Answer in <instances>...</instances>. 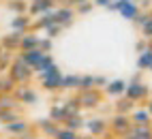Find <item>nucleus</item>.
Masks as SVG:
<instances>
[{
    "label": "nucleus",
    "mask_w": 152,
    "mask_h": 139,
    "mask_svg": "<svg viewBox=\"0 0 152 139\" xmlns=\"http://www.w3.org/2000/svg\"><path fill=\"white\" fill-rule=\"evenodd\" d=\"M146 109H148V111H150V116H152V94H150V98L146 101Z\"/></svg>",
    "instance_id": "40"
},
{
    "label": "nucleus",
    "mask_w": 152,
    "mask_h": 139,
    "mask_svg": "<svg viewBox=\"0 0 152 139\" xmlns=\"http://www.w3.org/2000/svg\"><path fill=\"white\" fill-rule=\"evenodd\" d=\"M13 54H15V52H9V49H2V54H0V75L9 71V66H11L13 58H15Z\"/></svg>",
    "instance_id": "28"
},
{
    "label": "nucleus",
    "mask_w": 152,
    "mask_h": 139,
    "mask_svg": "<svg viewBox=\"0 0 152 139\" xmlns=\"http://www.w3.org/2000/svg\"><path fill=\"white\" fill-rule=\"evenodd\" d=\"M13 96L19 101V105H26V107H32L39 103V92L37 88H32L30 84H22V86H15Z\"/></svg>",
    "instance_id": "7"
},
{
    "label": "nucleus",
    "mask_w": 152,
    "mask_h": 139,
    "mask_svg": "<svg viewBox=\"0 0 152 139\" xmlns=\"http://www.w3.org/2000/svg\"><path fill=\"white\" fill-rule=\"evenodd\" d=\"M77 139H99V137H92V135H88V133H86V135H79Z\"/></svg>",
    "instance_id": "41"
},
{
    "label": "nucleus",
    "mask_w": 152,
    "mask_h": 139,
    "mask_svg": "<svg viewBox=\"0 0 152 139\" xmlns=\"http://www.w3.org/2000/svg\"><path fill=\"white\" fill-rule=\"evenodd\" d=\"M60 126H62V124L54 122L52 118H43V120H37V128H34V131H39L43 137L54 139V137H56V133L60 131Z\"/></svg>",
    "instance_id": "14"
},
{
    "label": "nucleus",
    "mask_w": 152,
    "mask_h": 139,
    "mask_svg": "<svg viewBox=\"0 0 152 139\" xmlns=\"http://www.w3.org/2000/svg\"><path fill=\"white\" fill-rule=\"evenodd\" d=\"M52 2H54V4H66L69 0H52Z\"/></svg>",
    "instance_id": "42"
},
{
    "label": "nucleus",
    "mask_w": 152,
    "mask_h": 139,
    "mask_svg": "<svg viewBox=\"0 0 152 139\" xmlns=\"http://www.w3.org/2000/svg\"><path fill=\"white\" fill-rule=\"evenodd\" d=\"M37 77H39V84H41L43 90H47V92H62V79H64V73L60 71L58 64L45 68L43 73H37Z\"/></svg>",
    "instance_id": "1"
},
{
    "label": "nucleus",
    "mask_w": 152,
    "mask_h": 139,
    "mask_svg": "<svg viewBox=\"0 0 152 139\" xmlns=\"http://www.w3.org/2000/svg\"><path fill=\"white\" fill-rule=\"evenodd\" d=\"M82 2H88V0H69V7H77V4H82Z\"/></svg>",
    "instance_id": "39"
},
{
    "label": "nucleus",
    "mask_w": 152,
    "mask_h": 139,
    "mask_svg": "<svg viewBox=\"0 0 152 139\" xmlns=\"http://www.w3.org/2000/svg\"><path fill=\"white\" fill-rule=\"evenodd\" d=\"M129 118H131V122H133L135 126H152V116H150V111L146 107H135L133 111L129 114Z\"/></svg>",
    "instance_id": "16"
},
{
    "label": "nucleus",
    "mask_w": 152,
    "mask_h": 139,
    "mask_svg": "<svg viewBox=\"0 0 152 139\" xmlns=\"http://www.w3.org/2000/svg\"><path fill=\"white\" fill-rule=\"evenodd\" d=\"M28 2L30 0H7L4 9L11 11L13 15H22V13H28Z\"/></svg>",
    "instance_id": "23"
},
{
    "label": "nucleus",
    "mask_w": 152,
    "mask_h": 139,
    "mask_svg": "<svg viewBox=\"0 0 152 139\" xmlns=\"http://www.w3.org/2000/svg\"><path fill=\"white\" fill-rule=\"evenodd\" d=\"M84 128H86V133L88 135H92V137H105V135H111L109 133V120L107 118H88L86 120V124H84Z\"/></svg>",
    "instance_id": "9"
},
{
    "label": "nucleus",
    "mask_w": 152,
    "mask_h": 139,
    "mask_svg": "<svg viewBox=\"0 0 152 139\" xmlns=\"http://www.w3.org/2000/svg\"><path fill=\"white\" fill-rule=\"evenodd\" d=\"M146 49H148V39L139 36V39H137V43H135V52H137V54H144Z\"/></svg>",
    "instance_id": "36"
},
{
    "label": "nucleus",
    "mask_w": 152,
    "mask_h": 139,
    "mask_svg": "<svg viewBox=\"0 0 152 139\" xmlns=\"http://www.w3.org/2000/svg\"><path fill=\"white\" fill-rule=\"evenodd\" d=\"M120 139H152V126H131L129 133Z\"/></svg>",
    "instance_id": "18"
},
{
    "label": "nucleus",
    "mask_w": 152,
    "mask_h": 139,
    "mask_svg": "<svg viewBox=\"0 0 152 139\" xmlns=\"http://www.w3.org/2000/svg\"><path fill=\"white\" fill-rule=\"evenodd\" d=\"M0 54H2V47H0Z\"/></svg>",
    "instance_id": "44"
},
{
    "label": "nucleus",
    "mask_w": 152,
    "mask_h": 139,
    "mask_svg": "<svg viewBox=\"0 0 152 139\" xmlns=\"http://www.w3.org/2000/svg\"><path fill=\"white\" fill-rule=\"evenodd\" d=\"M152 66V52L146 49L144 54H137V68L139 71H150Z\"/></svg>",
    "instance_id": "26"
},
{
    "label": "nucleus",
    "mask_w": 152,
    "mask_h": 139,
    "mask_svg": "<svg viewBox=\"0 0 152 139\" xmlns=\"http://www.w3.org/2000/svg\"><path fill=\"white\" fill-rule=\"evenodd\" d=\"M139 9H141V11H150V9H152V0H139Z\"/></svg>",
    "instance_id": "37"
},
{
    "label": "nucleus",
    "mask_w": 152,
    "mask_h": 139,
    "mask_svg": "<svg viewBox=\"0 0 152 139\" xmlns=\"http://www.w3.org/2000/svg\"><path fill=\"white\" fill-rule=\"evenodd\" d=\"M22 109H0V124H9L17 120V118H22Z\"/></svg>",
    "instance_id": "27"
},
{
    "label": "nucleus",
    "mask_w": 152,
    "mask_h": 139,
    "mask_svg": "<svg viewBox=\"0 0 152 139\" xmlns=\"http://www.w3.org/2000/svg\"><path fill=\"white\" fill-rule=\"evenodd\" d=\"M47 54L45 52H41L39 47H34V49H26V52H19V58L32 68L34 71V75H37V71H39V66H41V62H43V58H45Z\"/></svg>",
    "instance_id": "11"
},
{
    "label": "nucleus",
    "mask_w": 152,
    "mask_h": 139,
    "mask_svg": "<svg viewBox=\"0 0 152 139\" xmlns=\"http://www.w3.org/2000/svg\"><path fill=\"white\" fill-rule=\"evenodd\" d=\"M54 64H56V60H54V56H52V54H47V56L43 58V62H41V66H39V71H37V73H43L45 68H49V66H54Z\"/></svg>",
    "instance_id": "35"
},
{
    "label": "nucleus",
    "mask_w": 152,
    "mask_h": 139,
    "mask_svg": "<svg viewBox=\"0 0 152 139\" xmlns=\"http://www.w3.org/2000/svg\"><path fill=\"white\" fill-rule=\"evenodd\" d=\"M131 126H133V122L126 114H114L109 118V133L114 137H124Z\"/></svg>",
    "instance_id": "8"
},
{
    "label": "nucleus",
    "mask_w": 152,
    "mask_h": 139,
    "mask_svg": "<svg viewBox=\"0 0 152 139\" xmlns=\"http://www.w3.org/2000/svg\"><path fill=\"white\" fill-rule=\"evenodd\" d=\"M79 86H82V73H64L62 90H75V92H79Z\"/></svg>",
    "instance_id": "20"
},
{
    "label": "nucleus",
    "mask_w": 152,
    "mask_h": 139,
    "mask_svg": "<svg viewBox=\"0 0 152 139\" xmlns=\"http://www.w3.org/2000/svg\"><path fill=\"white\" fill-rule=\"evenodd\" d=\"M52 47H54V39L49 36H39V49L45 54H52Z\"/></svg>",
    "instance_id": "30"
},
{
    "label": "nucleus",
    "mask_w": 152,
    "mask_h": 139,
    "mask_svg": "<svg viewBox=\"0 0 152 139\" xmlns=\"http://www.w3.org/2000/svg\"><path fill=\"white\" fill-rule=\"evenodd\" d=\"M0 109H22V105L13 96V92H9V94H0Z\"/></svg>",
    "instance_id": "25"
},
{
    "label": "nucleus",
    "mask_w": 152,
    "mask_h": 139,
    "mask_svg": "<svg viewBox=\"0 0 152 139\" xmlns=\"http://www.w3.org/2000/svg\"><path fill=\"white\" fill-rule=\"evenodd\" d=\"M84 124H86V120L82 118V114H69L64 120H62V126L64 128H71V131H75V133L84 131Z\"/></svg>",
    "instance_id": "19"
},
{
    "label": "nucleus",
    "mask_w": 152,
    "mask_h": 139,
    "mask_svg": "<svg viewBox=\"0 0 152 139\" xmlns=\"http://www.w3.org/2000/svg\"><path fill=\"white\" fill-rule=\"evenodd\" d=\"M114 0H92V4L94 7H107V4H111Z\"/></svg>",
    "instance_id": "38"
},
{
    "label": "nucleus",
    "mask_w": 152,
    "mask_h": 139,
    "mask_svg": "<svg viewBox=\"0 0 152 139\" xmlns=\"http://www.w3.org/2000/svg\"><path fill=\"white\" fill-rule=\"evenodd\" d=\"M2 131H4L7 135H11V137H19V135H24V133L34 131V126L30 124L26 118H17V120L9 122V124H2Z\"/></svg>",
    "instance_id": "10"
},
{
    "label": "nucleus",
    "mask_w": 152,
    "mask_h": 139,
    "mask_svg": "<svg viewBox=\"0 0 152 139\" xmlns=\"http://www.w3.org/2000/svg\"><path fill=\"white\" fill-rule=\"evenodd\" d=\"M139 30H141V36H144V39H148V41L152 39V11H150V17L146 19V24L141 26Z\"/></svg>",
    "instance_id": "34"
},
{
    "label": "nucleus",
    "mask_w": 152,
    "mask_h": 139,
    "mask_svg": "<svg viewBox=\"0 0 152 139\" xmlns=\"http://www.w3.org/2000/svg\"><path fill=\"white\" fill-rule=\"evenodd\" d=\"M150 71H152V66H150Z\"/></svg>",
    "instance_id": "46"
},
{
    "label": "nucleus",
    "mask_w": 152,
    "mask_h": 139,
    "mask_svg": "<svg viewBox=\"0 0 152 139\" xmlns=\"http://www.w3.org/2000/svg\"><path fill=\"white\" fill-rule=\"evenodd\" d=\"M11 139H15V137H11Z\"/></svg>",
    "instance_id": "47"
},
{
    "label": "nucleus",
    "mask_w": 152,
    "mask_h": 139,
    "mask_svg": "<svg viewBox=\"0 0 152 139\" xmlns=\"http://www.w3.org/2000/svg\"><path fill=\"white\" fill-rule=\"evenodd\" d=\"M52 17H54V22H56L60 28H62V30H66V28L73 26L77 13H75V9L69 7V4H58L54 11H52Z\"/></svg>",
    "instance_id": "5"
},
{
    "label": "nucleus",
    "mask_w": 152,
    "mask_h": 139,
    "mask_svg": "<svg viewBox=\"0 0 152 139\" xmlns=\"http://www.w3.org/2000/svg\"><path fill=\"white\" fill-rule=\"evenodd\" d=\"M73 9H75L77 17H79V15H88V13L94 9V4H92V0H88V2H82V4H77V7H73Z\"/></svg>",
    "instance_id": "33"
},
{
    "label": "nucleus",
    "mask_w": 152,
    "mask_h": 139,
    "mask_svg": "<svg viewBox=\"0 0 152 139\" xmlns=\"http://www.w3.org/2000/svg\"><path fill=\"white\" fill-rule=\"evenodd\" d=\"M62 105L66 107V111H69V114H82V105H79V98H77V94H75V96H69V98H64V101H62Z\"/></svg>",
    "instance_id": "29"
},
{
    "label": "nucleus",
    "mask_w": 152,
    "mask_h": 139,
    "mask_svg": "<svg viewBox=\"0 0 152 139\" xmlns=\"http://www.w3.org/2000/svg\"><path fill=\"white\" fill-rule=\"evenodd\" d=\"M131 2H139V0H131Z\"/></svg>",
    "instance_id": "43"
},
{
    "label": "nucleus",
    "mask_w": 152,
    "mask_h": 139,
    "mask_svg": "<svg viewBox=\"0 0 152 139\" xmlns=\"http://www.w3.org/2000/svg\"><path fill=\"white\" fill-rule=\"evenodd\" d=\"M107 11H114V13H120L122 19H129V22H133V19L139 15V4L137 2H131V0H114L111 4L105 7Z\"/></svg>",
    "instance_id": "4"
},
{
    "label": "nucleus",
    "mask_w": 152,
    "mask_h": 139,
    "mask_svg": "<svg viewBox=\"0 0 152 139\" xmlns=\"http://www.w3.org/2000/svg\"><path fill=\"white\" fill-rule=\"evenodd\" d=\"M32 26H34V17L32 15H28V13H22V15H13L11 17V30L15 32H30L32 30Z\"/></svg>",
    "instance_id": "13"
},
{
    "label": "nucleus",
    "mask_w": 152,
    "mask_h": 139,
    "mask_svg": "<svg viewBox=\"0 0 152 139\" xmlns=\"http://www.w3.org/2000/svg\"><path fill=\"white\" fill-rule=\"evenodd\" d=\"M92 88H94V75L84 73V75H82V86H79V92H84V90H92Z\"/></svg>",
    "instance_id": "31"
},
{
    "label": "nucleus",
    "mask_w": 152,
    "mask_h": 139,
    "mask_svg": "<svg viewBox=\"0 0 152 139\" xmlns=\"http://www.w3.org/2000/svg\"><path fill=\"white\" fill-rule=\"evenodd\" d=\"M58 4H54L52 0H30L28 2V15L32 17H41V15H49Z\"/></svg>",
    "instance_id": "12"
},
{
    "label": "nucleus",
    "mask_w": 152,
    "mask_h": 139,
    "mask_svg": "<svg viewBox=\"0 0 152 139\" xmlns=\"http://www.w3.org/2000/svg\"><path fill=\"white\" fill-rule=\"evenodd\" d=\"M19 41H22V32L11 30L9 34H4L2 39H0V47L9 49V52H19Z\"/></svg>",
    "instance_id": "17"
},
{
    "label": "nucleus",
    "mask_w": 152,
    "mask_h": 139,
    "mask_svg": "<svg viewBox=\"0 0 152 139\" xmlns=\"http://www.w3.org/2000/svg\"><path fill=\"white\" fill-rule=\"evenodd\" d=\"M135 107H137V105L131 101V98L120 96V98H116V103H114V111H116V114H126V116H129Z\"/></svg>",
    "instance_id": "22"
},
{
    "label": "nucleus",
    "mask_w": 152,
    "mask_h": 139,
    "mask_svg": "<svg viewBox=\"0 0 152 139\" xmlns=\"http://www.w3.org/2000/svg\"><path fill=\"white\" fill-rule=\"evenodd\" d=\"M77 137H79V133L71 131V128H64V126H60V131L56 133V137H54V139H77Z\"/></svg>",
    "instance_id": "32"
},
{
    "label": "nucleus",
    "mask_w": 152,
    "mask_h": 139,
    "mask_svg": "<svg viewBox=\"0 0 152 139\" xmlns=\"http://www.w3.org/2000/svg\"><path fill=\"white\" fill-rule=\"evenodd\" d=\"M126 98H131L135 105H141V103H146L148 98H150V88L146 82H141V77H133L131 82L126 84V92H124Z\"/></svg>",
    "instance_id": "3"
},
{
    "label": "nucleus",
    "mask_w": 152,
    "mask_h": 139,
    "mask_svg": "<svg viewBox=\"0 0 152 139\" xmlns=\"http://www.w3.org/2000/svg\"><path fill=\"white\" fill-rule=\"evenodd\" d=\"M126 84L129 82H124V79H109L107 86L103 88V92H105V96L120 98V96H124V92H126Z\"/></svg>",
    "instance_id": "15"
},
{
    "label": "nucleus",
    "mask_w": 152,
    "mask_h": 139,
    "mask_svg": "<svg viewBox=\"0 0 152 139\" xmlns=\"http://www.w3.org/2000/svg\"><path fill=\"white\" fill-rule=\"evenodd\" d=\"M7 73H9V77H11L17 86L30 84V82L34 79V71H32V68H30L19 56L13 58V62H11V66H9V71H7Z\"/></svg>",
    "instance_id": "2"
},
{
    "label": "nucleus",
    "mask_w": 152,
    "mask_h": 139,
    "mask_svg": "<svg viewBox=\"0 0 152 139\" xmlns=\"http://www.w3.org/2000/svg\"><path fill=\"white\" fill-rule=\"evenodd\" d=\"M66 116H69V111H66V107H64L62 103H56V105L49 107V118H52L54 122L62 124V120H64Z\"/></svg>",
    "instance_id": "24"
},
{
    "label": "nucleus",
    "mask_w": 152,
    "mask_h": 139,
    "mask_svg": "<svg viewBox=\"0 0 152 139\" xmlns=\"http://www.w3.org/2000/svg\"><path fill=\"white\" fill-rule=\"evenodd\" d=\"M0 128H2V124H0Z\"/></svg>",
    "instance_id": "45"
},
{
    "label": "nucleus",
    "mask_w": 152,
    "mask_h": 139,
    "mask_svg": "<svg viewBox=\"0 0 152 139\" xmlns=\"http://www.w3.org/2000/svg\"><path fill=\"white\" fill-rule=\"evenodd\" d=\"M39 47V34L34 30L24 32L22 34V41H19V52H26V49H34Z\"/></svg>",
    "instance_id": "21"
},
{
    "label": "nucleus",
    "mask_w": 152,
    "mask_h": 139,
    "mask_svg": "<svg viewBox=\"0 0 152 139\" xmlns=\"http://www.w3.org/2000/svg\"><path fill=\"white\" fill-rule=\"evenodd\" d=\"M77 98H79V105H82V111L88 109V111H94L96 107H101L103 103V90H84V92H77Z\"/></svg>",
    "instance_id": "6"
}]
</instances>
